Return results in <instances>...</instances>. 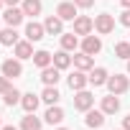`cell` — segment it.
I'll return each instance as SVG.
<instances>
[{
  "mask_svg": "<svg viewBox=\"0 0 130 130\" xmlns=\"http://www.w3.org/2000/svg\"><path fill=\"white\" fill-rule=\"evenodd\" d=\"M112 28H115V18H112L110 13H100V15L94 18V31H97V33L107 36V33H112Z\"/></svg>",
  "mask_w": 130,
  "mask_h": 130,
  "instance_id": "obj_1",
  "label": "cell"
},
{
  "mask_svg": "<svg viewBox=\"0 0 130 130\" xmlns=\"http://www.w3.org/2000/svg\"><path fill=\"white\" fill-rule=\"evenodd\" d=\"M107 87H110V92H112V94H125V92H127V87H130V82H127V77L115 74V77H110V79H107Z\"/></svg>",
  "mask_w": 130,
  "mask_h": 130,
  "instance_id": "obj_2",
  "label": "cell"
},
{
  "mask_svg": "<svg viewBox=\"0 0 130 130\" xmlns=\"http://www.w3.org/2000/svg\"><path fill=\"white\" fill-rule=\"evenodd\" d=\"M92 105H94V97H92L87 89H79V92H77V97H74V110L87 112V110H92Z\"/></svg>",
  "mask_w": 130,
  "mask_h": 130,
  "instance_id": "obj_3",
  "label": "cell"
},
{
  "mask_svg": "<svg viewBox=\"0 0 130 130\" xmlns=\"http://www.w3.org/2000/svg\"><path fill=\"white\" fill-rule=\"evenodd\" d=\"M92 28H94V21L92 18H87V15H77L74 18V33L77 36H89Z\"/></svg>",
  "mask_w": 130,
  "mask_h": 130,
  "instance_id": "obj_4",
  "label": "cell"
},
{
  "mask_svg": "<svg viewBox=\"0 0 130 130\" xmlns=\"http://www.w3.org/2000/svg\"><path fill=\"white\" fill-rule=\"evenodd\" d=\"M3 74L8 79H15L23 74V67H21V59H5L3 61Z\"/></svg>",
  "mask_w": 130,
  "mask_h": 130,
  "instance_id": "obj_5",
  "label": "cell"
},
{
  "mask_svg": "<svg viewBox=\"0 0 130 130\" xmlns=\"http://www.w3.org/2000/svg\"><path fill=\"white\" fill-rule=\"evenodd\" d=\"M23 15H26V13H23V8H15V5H10V8H8V10L3 13L5 23H8V26H13V28L23 23Z\"/></svg>",
  "mask_w": 130,
  "mask_h": 130,
  "instance_id": "obj_6",
  "label": "cell"
},
{
  "mask_svg": "<svg viewBox=\"0 0 130 130\" xmlns=\"http://www.w3.org/2000/svg\"><path fill=\"white\" fill-rule=\"evenodd\" d=\"M82 51L89 54V56L100 54V51H102V41H100V36H84V41H82Z\"/></svg>",
  "mask_w": 130,
  "mask_h": 130,
  "instance_id": "obj_7",
  "label": "cell"
},
{
  "mask_svg": "<svg viewBox=\"0 0 130 130\" xmlns=\"http://www.w3.org/2000/svg\"><path fill=\"white\" fill-rule=\"evenodd\" d=\"M87 84H89V77H87V74H84L82 69H77L74 74H69V87H72L74 92H79V89H84Z\"/></svg>",
  "mask_w": 130,
  "mask_h": 130,
  "instance_id": "obj_8",
  "label": "cell"
},
{
  "mask_svg": "<svg viewBox=\"0 0 130 130\" xmlns=\"http://www.w3.org/2000/svg\"><path fill=\"white\" fill-rule=\"evenodd\" d=\"M43 28H46V33H51V36H61V31H64V21H61L59 15H48L46 23H43Z\"/></svg>",
  "mask_w": 130,
  "mask_h": 130,
  "instance_id": "obj_9",
  "label": "cell"
},
{
  "mask_svg": "<svg viewBox=\"0 0 130 130\" xmlns=\"http://www.w3.org/2000/svg\"><path fill=\"white\" fill-rule=\"evenodd\" d=\"M43 33H46V28H43L41 23H36V21H31V23L26 26V38H28L31 43H33V41H41Z\"/></svg>",
  "mask_w": 130,
  "mask_h": 130,
  "instance_id": "obj_10",
  "label": "cell"
},
{
  "mask_svg": "<svg viewBox=\"0 0 130 130\" xmlns=\"http://www.w3.org/2000/svg\"><path fill=\"white\" fill-rule=\"evenodd\" d=\"M59 72H61V69H56V67H46V69H41V79H43V84H46V87H56V82L61 79Z\"/></svg>",
  "mask_w": 130,
  "mask_h": 130,
  "instance_id": "obj_11",
  "label": "cell"
},
{
  "mask_svg": "<svg viewBox=\"0 0 130 130\" xmlns=\"http://www.w3.org/2000/svg\"><path fill=\"white\" fill-rule=\"evenodd\" d=\"M56 15H59L61 21H74V18H77V5H74V3H59Z\"/></svg>",
  "mask_w": 130,
  "mask_h": 130,
  "instance_id": "obj_12",
  "label": "cell"
},
{
  "mask_svg": "<svg viewBox=\"0 0 130 130\" xmlns=\"http://www.w3.org/2000/svg\"><path fill=\"white\" fill-rule=\"evenodd\" d=\"M120 110V100H117V94H107V97H102V112L105 115H115Z\"/></svg>",
  "mask_w": 130,
  "mask_h": 130,
  "instance_id": "obj_13",
  "label": "cell"
},
{
  "mask_svg": "<svg viewBox=\"0 0 130 130\" xmlns=\"http://www.w3.org/2000/svg\"><path fill=\"white\" fill-rule=\"evenodd\" d=\"M43 117H46V122H48V125H59V122L64 120V110H61L59 105H48V110H46V115H43Z\"/></svg>",
  "mask_w": 130,
  "mask_h": 130,
  "instance_id": "obj_14",
  "label": "cell"
},
{
  "mask_svg": "<svg viewBox=\"0 0 130 130\" xmlns=\"http://www.w3.org/2000/svg\"><path fill=\"white\" fill-rule=\"evenodd\" d=\"M72 61H74V59L69 56V51H64V48L54 54V67H56V69H69Z\"/></svg>",
  "mask_w": 130,
  "mask_h": 130,
  "instance_id": "obj_15",
  "label": "cell"
},
{
  "mask_svg": "<svg viewBox=\"0 0 130 130\" xmlns=\"http://www.w3.org/2000/svg\"><path fill=\"white\" fill-rule=\"evenodd\" d=\"M15 59H33V46H31V41H18L15 43Z\"/></svg>",
  "mask_w": 130,
  "mask_h": 130,
  "instance_id": "obj_16",
  "label": "cell"
},
{
  "mask_svg": "<svg viewBox=\"0 0 130 130\" xmlns=\"http://www.w3.org/2000/svg\"><path fill=\"white\" fill-rule=\"evenodd\" d=\"M38 102H41V97H38V94H33V92H28V94H23V97H21V105H23V110H26V112H36V110H38Z\"/></svg>",
  "mask_w": 130,
  "mask_h": 130,
  "instance_id": "obj_17",
  "label": "cell"
},
{
  "mask_svg": "<svg viewBox=\"0 0 130 130\" xmlns=\"http://www.w3.org/2000/svg\"><path fill=\"white\" fill-rule=\"evenodd\" d=\"M89 127H102L105 125V112L102 110H87V120H84Z\"/></svg>",
  "mask_w": 130,
  "mask_h": 130,
  "instance_id": "obj_18",
  "label": "cell"
},
{
  "mask_svg": "<svg viewBox=\"0 0 130 130\" xmlns=\"http://www.w3.org/2000/svg\"><path fill=\"white\" fill-rule=\"evenodd\" d=\"M33 64H36L38 69H46V67H51V64H54V56H51L48 51H43V48H41V51H36V54H33Z\"/></svg>",
  "mask_w": 130,
  "mask_h": 130,
  "instance_id": "obj_19",
  "label": "cell"
},
{
  "mask_svg": "<svg viewBox=\"0 0 130 130\" xmlns=\"http://www.w3.org/2000/svg\"><path fill=\"white\" fill-rule=\"evenodd\" d=\"M0 43H3V46H15L18 43V33H15L13 26H8V28L0 31Z\"/></svg>",
  "mask_w": 130,
  "mask_h": 130,
  "instance_id": "obj_20",
  "label": "cell"
},
{
  "mask_svg": "<svg viewBox=\"0 0 130 130\" xmlns=\"http://www.w3.org/2000/svg\"><path fill=\"white\" fill-rule=\"evenodd\" d=\"M74 67H77V69H82V72H89V69L94 67V61H92V56H89V54H84V51H82V54H77V56H74Z\"/></svg>",
  "mask_w": 130,
  "mask_h": 130,
  "instance_id": "obj_21",
  "label": "cell"
},
{
  "mask_svg": "<svg viewBox=\"0 0 130 130\" xmlns=\"http://www.w3.org/2000/svg\"><path fill=\"white\" fill-rule=\"evenodd\" d=\"M107 72L102 69V67H97V69H92L89 72V84H94V87H100V84H107Z\"/></svg>",
  "mask_w": 130,
  "mask_h": 130,
  "instance_id": "obj_22",
  "label": "cell"
},
{
  "mask_svg": "<svg viewBox=\"0 0 130 130\" xmlns=\"http://www.w3.org/2000/svg\"><path fill=\"white\" fill-rule=\"evenodd\" d=\"M23 130H41V120L36 117V112H26V117L21 120Z\"/></svg>",
  "mask_w": 130,
  "mask_h": 130,
  "instance_id": "obj_23",
  "label": "cell"
},
{
  "mask_svg": "<svg viewBox=\"0 0 130 130\" xmlns=\"http://www.w3.org/2000/svg\"><path fill=\"white\" fill-rule=\"evenodd\" d=\"M41 100H43L46 105H56V102L61 100V94H59V89H56V87H46V89L41 92Z\"/></svg>",
  "mask_w": 130,
  "mask_h": 130,
  "instance_id": "obj_24",
  "label": "cell"
},
{
  "mask_svg": "<svg viewBox=\"0 0 130 130\" xmlns=\"http://www.w3.org/2000/svg\"><path fill=\"white\" fill-rule=\"evenodd\" d=\"M77 43H79L77 33H61V48H64V51H74Z\"/></svg>",
  "mask_w": 130,
  "mask_h": 130,
  "instance_id": "obj_25",
  "label": "cell"
},
{
  "mask_svg": "<svg viewBox=\"0 0 130 130\" xmlns=\"http://www.w3.org/2000/svg\"><path fill=\"white\" fill-rule=\"evenodd\" d=\"M41 10H43L41 0H23V13L26 15H38Z\"/></svg>",
  "mask_w": 130,
  "mask_h": 130,
  "instance_id": "obj_26",
  "label": "cell"
},
{
  "mask_svg": "<svg viewBox=\"0 0 130 130\" xmlns=\"http://www.w3.org/2000/svg\"><path fill=\"white\" fill-rule=\"evenodd\" d=\"M21 97H23V94H21V92H18L15 87H10V89H8V92L3 94V102H5L8 107H13V105H18V102H21Z\"/></svg>",
  "mask_w": 130,
  "mask_h": 130,
  "instance_id": "obj_27",
  "label": "cell"
},
{
  "mask_svg": "<svg viewBox=\"0 0 130 130\" xmlns=\"http://www.w3.org/2000/svg\"><path fill=\"white\" fill-rule=\"evenodd\" d=\"M115 56H120V59H130V41H120V43H115Z\"/></svg>",
  "mask_w": 130,
  "mask_h": 130,
  "instance_id": "obj_28",
  "label": "cell"
},
{
  "mask_svg": "<svg viewBox=\"0 0 130 130\" xmlns=\"http://www.w3.org/2000/svg\"><path fill=\"white\" fill-rule=\"evenodd\" d=\"M8 89H10V79H8V77L3 74V77H0V94H5Z\"/></svg>",
  "mask_w": 130,
  "mask_h": 130,
  "instance_id": "obj_29",
  "label": "cell"
},
{
  "mask_svg": "<svg viewBox=\"0 0 130 130\" xmlns=\"http://www.w3.org/2000/svg\"><path fill=\"white\" fill-rule=\"evenodd\" d=\"M120 23H122V26H127V28H130V8H125V10H122V13H120Z\"/></svg>",
  "mask_w": 130,
  "mask_h": 130,
  "instance_id": "obj_30",
  "label": "cell"
},
{
  "mask_svg": "<svg viewBox=\"0 0 130 130\" xmlns=\"http://www.w3.org/2000/svg\"><path fill=\"white\" fill-rule=\"evenodd\" d=\"M74 5H77V8H92L94 0H74Z\"/></svg>",
  "mask_w": 130,
  "mask_h": 130,
  "instance_id": "obj_31",
  "label": "cell"
},
{
  "mask_svg": "<svg viewBox=\"0 0 130 130\" xmlns=\"http://www.w3.org/2000/svg\"><path fill=\"white\" fill-rule=\"evenodd\" d=\"M122 127H125V130H130V115H127V117L122 120Z\"/></svg>",
  "mask_w": 130,
  "mask_h": 130,
  "instance_id": "obj_32",
  "label": "cell"
},
{
  "mask_svg": "<svg viewBox=\"0 0 130 130\" xmlns=\"http://www.w3.org/2000/svg\"><path fill=\"white\" fill-rule=\"evenodd\" d=\"M3 3H5V5L10 8V5H18V3H21V0H3Z\"/></svg>",
  "mask_w": 130,
  "mask_h": 130,
  "instance_id": "obj_33",
  "label": "cell"
},
{
  "mask_svg": "<svg viewBox=\"0 0 130 130\" xmlns=\"http://www.w3.org/2000/svg\"><path fill=\"white\" fill-rule=\"evenodd\" d=\"M0 130H18V127H13V125H3Z\"/></svg>",
  "mask_w": 130,
  "mask_h": 130,
  "instance_id": "obj_34",
  "label": "cell"
},
{
  "mask_svg": "<svg viewBox=\"0 0 130 130\" xmlns=\"http://www.w3.org/2000/svg\"><path fill=\"white\" fill-rule=\"evenodd\" d=\"M120 5H125V8H130V0H120Z\"/></svg>",
  "mask_w": 130,
  "mask_h": 130,
  "instance_id": "obj_35",
  "label": "cell"
},
{
  "mask_svg": "<svg viewBox=\"0 0 130 130\" xmlns=\"http://www.w3.org/2000/svg\"><path fill=\"white\" fill-rule=\"evenodd\" d=\"M127 74H130V59H127Z\"/></svg>",
  "mask_w": 130,
  "mask_h": 130,
  "instance_id": "obj_36",
  "label": "cell"
},
{
  "mask_svg": "<svg viewBox=\"0 0 130 130\" xmlns=\"http://www.w3.org/2000/svg\"><path fill=\"white\" fill-rule=\"evenodd\" d=\"M0 8H3V0H0Z\"/></svg>",
  "mask_w": 130,
  "mask_h": 130,
  "instance_id": "obj_37",
  "label": "cell"
},
{
  "mask_svg": "<svg viewBox=\"0 0 130 130\" xmlns=\"http://www.w3.org/2000/svg\"><path fill=\"white\" fill-rule=\"evenodd\" d=\"M0 127H3V120H0Z\"/></svg>",
  "mask_w": 130,
  "mask_h": 130,
  "instance_id": "obj_38",
  "label": "cell"
},
{
  "mask_svg": "<svg viewBox=\"0 0 130 130\" xmlns=\"http://www.w3.org/2000/svg\"><path fill=\"white\" fill-rule=\"evenodd\" d=\"M59 130H67V127H59Z\"/></svg>",
  "mask_w": 130,
  "mask_h": 130,
  "instance_id": "obj_39",
  "label": "cell"
},
{
  "mask_svg": "<svg viewBox=\"0 0 130 130\" xmlns=\"http://www.w3.org/2000/svg\"><path fill=\"white\" fill-rule=\"evenodd\" d=\"M122 130H125V127H122Z\"/></svg>",
  "mask_w": 130,
  "mask_h": 130,
  "instance_id": "obj_40",
  "label": "cell"
}]
</instances>
